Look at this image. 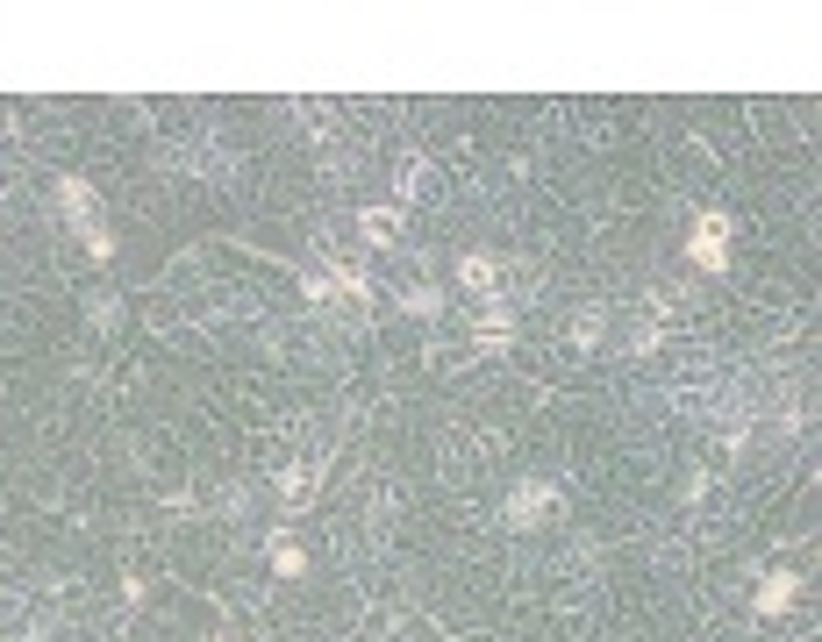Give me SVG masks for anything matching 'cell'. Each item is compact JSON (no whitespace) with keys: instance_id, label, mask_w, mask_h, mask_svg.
I'll use <instances>...</instances> for the list:
<instances>
[{"instance_id":"obj_1","label":"cell","mask_w":822,"mask_h":642,"mask_svg":"<svg viewBox=\"0 0 822 642\" xmlns=\"http://www.w3.org/2000/svg\"><path fill=\"white\" fill-rule=\"evenodd\" d=\"M58 214L72 222L79 250H86L93 265H107V257H115V229H107V214H101V194H93L86 179H58Z\"/></svg>"},{"instance_id":"obj_2","label":"cell","mask_w":822,"mask_h":642,"mask_svg":"<svg viewBox=\"0 0 822 642\" xmlns=\"http://www.w3.org/2000/svg\"><path fill=\"white\" fill-rule=\"evenodd\" d=\"M551 507H558V486H551V478H522L516 493H508V522L516 528H536Z\"/></svg>"},{"instance_id":"obj_3","label":"cell","mask_w":822,"mask_h":642,"mask_svg":"<svg viewBox=\"0 0 822 642\" xmlns=\"http://www.w3.org/2000/svg\"><path fill=\"white\" fill-rule=\"evenodd\" d=\"M722 236H730V222H722V214H701V222H694V243H686V250H694L701 271H722V265H730Z\"/></svg>"},{"instance_id":"obj_4","label":"cell","mask_w":822,"mask_h":642,"mask_svg":"<svg viewBox=\"0 0 822 642\" xmlns=\"http://www.w3.org/2000/svg\"><path fill=\"white\" fill-rule=\"evenodd\" d=\"M501 257H465V265H458V285H465V293H501Z\"/></svg>"},{"instance_id":"obj_5","label":"cell","mask_w":822,"mask_h":642,"mask_svg":"<svg viewBox=\"0 0 822 642\" xmlns=\"http://www.w3.org/2000/svg\"><path fill=\"white\" fill-rule=\"evenodd\" d=\"M473 343H479V350H508V343H516V314H508V307H487V314H479V329H473Z\"/></svg>"},{"instance_id":"obj_6","label":"cell","mask_w":822,"mask_h":642,"mask_svg":"<svg viewBox=\"0 0 822 642\" xmlns=\"http://www.w3.org/2000/svg\"><path fill=\"white\" fill-rule=\"evenodd\" d=\"M315 493H322V471H315V464H293V471L279 478V500H287V507H308Z\"/></svg>"},{"instance_id":"obj_7","label":"cell","mask_w":822,"mask_h":642,"mask_svg":"<svg viewBox=\"0 0 822 642\" xmlns=\"http://www.w3.org/2000/svg\"><path fill=\"white\" fill-rule=\"evenodd\" d=\"M794 585H801L794 571H773V579L759 585V614H787L794 607Z\"/></svg>"},{"instance_id":"obj_8","label":"cell","mask_w":822,"mask_h":642,"mask_svg":"<svg viewBox=\"0 0 822 642\" xmlns=\"http://www.w3.org/2000/svg\"><path fill=\"white\" fill-rule=\"evenodd\" d=\"M358 236H366V243H394L401 236V214L394 208H366V214H358Z\"/></svg>"},{"instance_id":"obj_9","label":"cell","mask_w":822,"mask_h":642,"mask_svg":"<svg viewBox=\"0 0 822 642\" xmlns=\"http://www.w3.org/2000/svg\"><path fill=\"white\" fill-rule=\"evenodd\" d=\"M265 557H273V571H279V579H301V571H308L301 542H287V536H273V550H265Z\"/></svg>"},{"instance_id":"obj_10","label":"cell","mask_w":822,"mask_h":642,"mask_svg":"<svg viewBox=\"0 0 822 642\" xmlns=\"http://www.w3.org/2000/svg\"><path fill=\"white\" fill-rule=\"evenodd\" d=\"M572 343H601V307H587V314L572 322Z\"/></svg>"},{"instance_id":"obj_11","label":"cell","mask_w":822,"mask_h":642,"mask_svg":"<svg viewBox=\"0 0 822 642\" xmlns=\"http://www.w3.org/2000/svg\"><path fill=\"white\" fill-rule=\"evenodd\" d=\"M208 642H229V635H208Z\"/></svg>"}]
</instances>
